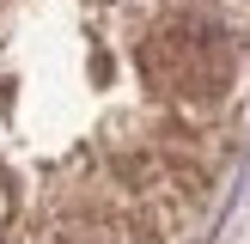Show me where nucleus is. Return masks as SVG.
<instances>
[{
	"instance_id": "f257e3e1",
	"label": "nucleus",
	"mask_w": 250,
	"mask_h": 244,
	"mask_svg": "<svg viewBox=\"0 0 250 244\" xmlns=\"http://www.w3.org/2000/svg\"><path fill=\"white\" fill-rule=\"evenodd\" d=\"M250 165V0H0V244H214Z\"/></svg>"
}]
</instances>
